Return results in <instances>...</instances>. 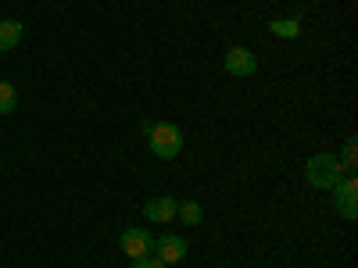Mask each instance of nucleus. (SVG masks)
<instances>
[{
    "instance_id": "nucleus-1",
    "label": "nucleus",
    "mask_w": 358,
    "mask_h": 268,
    "mask_svg": "<svg viewBox=\"0 0 358 268\" xmlns=\"http://www.w3.org/2000/svg\"><path fill=\"white\" fill-rule=\"evenodd\" d=\"M147 147H151L155 158L172 161L179 151H183V129L172 126V122H155L151 133H147Z\"/></svg>"
},
{
    "instance_id": "nucleus-2",
    "label": "nucleus",
    "mask_w": 358,
    "mask_h": 268,
    "mask_svg": "<svg viewBox=\"0 0 358 268\" xmlns=\"http://www.w3.org/2000/svg\"><path fill=\"white\" fill-rule=\"evenodd\" d=\"M341 175H344V168H341L337 154H315L305 165V179H308V186H315V190H334V183Z\"/></svg>"
},
{
    "instance_id": "nucleus-3",
    "label": "nucleus",
    "mask_w": 358,
    "mask_h": 268,
    "mask_svg": "<svg viewBox=\"0 0 358 268\" xmlns=\"http://www.w3.org/2000/svg\"><path fill=\"white\" fill-rule=\"evenodd\" d=\"M334 207H337V215L344 222L358 218V183H355V175L337 179V183H334Z\"/></svg>"
},
{
    "instance_id": "nucleus-4",
    "label": "nucleus",
    "mask_w": 358,
    "mask_h": 268,
    "mask_svg": "<svg viewBox=\"0 0 358 268\" xmlns=\"http://www.w3.org/2000/svg\"><path fill=\"white\" fill-rule=\"evenodd\" d=\"M222 68H226L229 75H236V79H251V75L258 72V57H255L248 47H233V50H226Z\"/></svg>"
},
{
    "instance_id": "nucleus-5",
    "label": "nucleus",
    "mask_w": 358,
    "mask_h": 268,
    "mask_svg": "<svg viewBox=\"0 0 358 268\" xmlns=\"http://www.w3.org/2000/svg\"><path fill=\"white\" fill-rule=\"evenodd\" d=\"M122 251L136 261V258H147L155 251V236L147 232V229H126L122 232Z\"/></svg>"
},
{
    "instance_id": "nucleus-6",
    "label": "nucleus",
    "mask_w": 358,
    "mask_h": 268,
    "mask_svg": "<svg viewBox=\"0 0 358 268\" xmlns=\"http://www.w3.org/2000/svg\"><path fill=\"white\" fill-rule=\"evenodd\" d=\"M155 258L165 261V265H176L187 258V240L183 236H162V240H155Z\"/></svg>"
},
{
    "instance_id": "nucleus-7",
    "label": "nucleus",
    "mask_w": 358,
    "mask_h": 268,
    "mask_svg": "<svg viewBox=\"0 0 358 268\" xmlns=\"http://www.w3.org/2000/svg\"><path fill=\"white\" fill-rule=\"evenodd\" d=\"M176 207H179V200H172V197H151L143 204V215H147V222H172Z\"/></svg>"
},
{
    "instance_id": "nucleus-8",
    "label": "nucleus",
    "mask_w": 358,
    "mask_h": 268,
    "mask_svg": "<svg viewBox=\"0 0 358 268\" xmlns=\"http://www.w3.org/2000/svg\"><path fill=\"white\" fill-rule=\"evenodd\" d=\"M18 43H22V22L4 18L0 22V50H15Z\"/></svg>"
},
{
    "instance_id": "nucleus-9",
    "label": "nucleus",
    "mask_w": 358,
    "mask_h": 268,
    "mask_svg": "<svg viewBox=\"0 0 358 268\" xmlns=\"http://www.w3.org/2000/svg\"><path fill=\"white\" fill-rule=\"evenodd\" d=\"M268 33L273 36H283V40H297L301 36V18H276V22H268Z\"/></svg>"
},
{
    "instance_id": "nucleus-10",
    "label": "nucleus",
    "mask_w": 358,
    "mask_h": 268,
    "mask_svg": "<svg viewBox=\"0 0 358 268\" xmlns=\"http://www.w3.org/2000/svg\"><path fill=\"white\" fill-rule=\"evenodd\" d=\"M176 218L183 222V225H201L204 211H201V204H194V200H183V204L176 207Z\"/></svg>"
},
{
    "instance_id": "nucleus-11",
    "label": "nucleus",
    "mask_w": 358,
    "mask_h": 268,
    "mask_svg": "<svg viewBox=\"0 0 358 268\" xmlns=\"http://www.w3.org/2000/svg\"><path fill=\"white\" fill-rule=\"evenodd\" d=\"M18 107V89L11 82H0V114H11Z\"/></svg>"
},
{
    "instance_id": "nucleus-12",
    "label": "nucleus",
    "mask_w": 358,
    "mask_h": 268,
    "mask_svg": "<svg viewBox=\"0 0 358 268\" xmlns=\"http://www.w3.org/2000/svg\"><path fill=\"white\" fill-rule=\"evenodd\" d=\"M355 165H358V143L348 140V143H344V154H341V168H344V172H355Z\"/></svg>"
},
{
    "instance_id": "nucleus-13",
    "label": "nucleus",
    "mask_w": 358,
    "mask_h": 268,
    "mask_svg": "<svg viewBox=\"0 0 358 268\" xmlns=\"http://www.w3.org/2000/svg\"><path fill=\"white\" fill-rule=\"evenodd\" d=\"M133 268H165V261H158L155 254H147V258H136Z\"/></svg>"
}]
</instances>
